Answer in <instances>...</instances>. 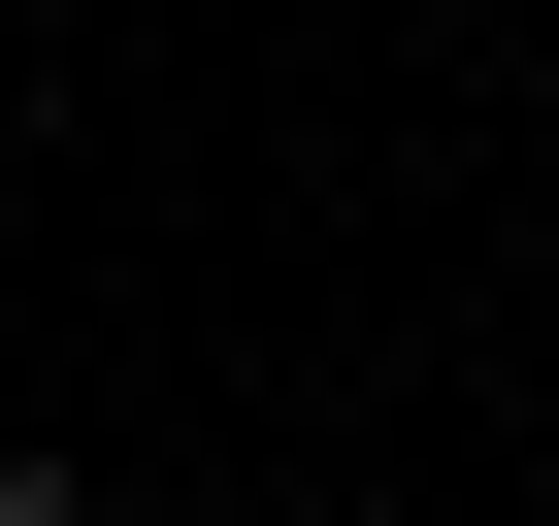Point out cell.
Returning <instances> with one entry per match:
<instances>
[{
	"label": "cell",
	"mask_w": 559,
	"mask_h": 526,
	"mask_svg": "<svg viewBox=\"0 0 559 526\" xmlns=\"http://www.w3.org/2000/svg\"><path fill=\"white\" fill-rule=\"evenodd\" d=\"M0 526H99V461H34V428H0Z\"/></svg>",
	"instance_id": "6da1fadb"
}]
</instances>
